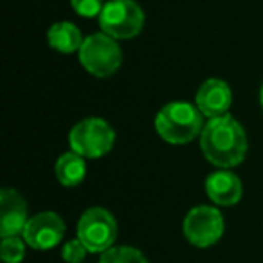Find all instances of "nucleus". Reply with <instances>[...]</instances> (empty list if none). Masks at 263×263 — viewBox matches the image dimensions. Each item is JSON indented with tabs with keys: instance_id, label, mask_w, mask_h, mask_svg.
<instances>
[{
	"instance_id": "nucleus-1",
	"label": "nucleus",
	"mask_w": 263,
	"mask_h": 263,
	"mask_svg": "<svg viewBox=\"0 0 263 263\" xmlns=\"http://www.w3.org/2000/svg\"><path fill=\"white\" fill-rule=\"evenodd\" d=\"M200 150L218 170H231L241 164L247 155V136L243 126L229 114L209 119L200 134Z\"/></svg>"
},
{
	"instance_id": "nucleus-2",
	"label": "nucleus",
	"mask_w": 263,
	"mask_h": 263,
	"mask_svg": "<svg viewBox=\"0 0 263 263\" xmlns=\"http://www.w3.org/2000/svg\"><path fill=\"white\" fill-rule=\"evenodd\" d=\"M204 130L202 112L197 106L184 101L164 105L155 116V132L170 144H187Z\"/></svg>"
},
{
	"instance_id": "nucleus-3",
	"label": "nucleus",
	"mask_w": 263,
	"mask_h": 263,
	"mask_svg": "<svg viewBox=\"0 0 263 263\" xmlns=\"http://www.w3.org/2000/svg\"><path fill=\"white\" fill-rule=\"evenodd\" d=\"M116 143V132L101 117H87L69 132V146L83 159H99Z\"/></svg>"
},
{
	"instance_id": "nucleus-4",
	"label": "nucleus",
	"mask_w": 263,
	"mask_h": 263,
	"mask_svg": "<svg viewBox=\"0 0 263 263\" xmlns=\"http://www.w3.org/2000/svg\"><path fill=\"white\" fill-rule=\"evenodd\" d=\"M76 238L92 254H103L114 247L117 238V220L105 208H88L78 220Z\"/></svg>"
},
{
	"instance_id": "nucleus-5",
	"label": "nucleus",
	"mask_w": 263,
	"mask_h": 263,
	"mask_svg": "<svg viewBox=\"0 0 263 263\" xmlns=\"http://www.w3.org/2000/svg\"><path fill=\"white\" fill-rule=\"evenodd\" d=\"M98 20L101 33L114 40H130L143 31L144 11L136 0H108Z\"/></svg>"
},
{
	"instance_id": "nucleus-6",
	"label": "nucleus",
	"mask_w": 263,
	"mask_h": 263,
	"mask_svg": "<svg viewBox=\"0 0 263 263\" xmlns=\"http://www.w3.org/2000/svg\"><path fill=\"white\" fill-rule=\"evenodd\" d=\"M80 63L92 76L108 78L119 70L123 63V51L112 36L96 33L83 40L80 49Z\"/></svg>"
},
{
	"instance_id": "nucleus-7",
	"label": "nucleus",
	"mask_w": 263,
	"mask_h": 263,
	"mask_svg": "<svg viewBox=\"0 0 263 263\" xmlns=\"http://www.w3.org/2000/svg\"><path fill=\"white\" fill-rule=\"evenodd\" d=\"M223 216L213 205H197L184 216L182 233L191 245L198 249H208L218 243L223 236Z\"/></svg>"
},
{
	"instance_id": "nucleus-8",
	"label": "nucleus",
	"mask_w": 263,
	"mask_h": 263,
	"mask_svg": "<svg viewBox=\"0 0 263 263\" xmlns=\"http://www.w3.org/2000/svg\"><path fill=\"white\" fill-rule=\"evenodd\" d=\"M65 222L54 211L36 213L26 223L22 238L34 251H51L65 236Z\"/></svg>"
},
{
	"instance_id": "nucleus-9",
	"label": "nucleus",
	"mask_w": 263,
	"mask_h": 263,
	"mask_svg": "<svg viewBox=\"0 0 263 263\" xmlns=\"http://www.w3.org/2000/svg\"><path fill=\"white\" fill-rule=\"evenodd\" d=\"M29 218L27 202L18 191L13 187L0 191V236H22Z\"/></svg>"
},
{
	"instance_id": "nucleus-10",
	"label": "nucleus",
	"mask_w": 263,
	"mask_h": 263,
	"mask_svg": "<svg viewBox=\"0 0 263 263\" xmlns=\"http://www.w3.org/2000/svg\"><path fill=\"white\" fill-rule=\"evenodd\" d=\"M195 99H197V108L202 112V116L215 119L229 112L231 103H233V92L223 80L211 78L198 87Z\"/></svg>"
},
{
	"instance_id": "nucleus-11",
	"label": "nucleus",
	"mask_w": 263,
	"mask_h": 263,
	"mask_svg": "<svg viewBox=\"0 0 263 263\" xmlns=\"http://www.w3.org/2000/svg\"><path fill=\"white\" fill-rule=\"evenodd\" d=\"M205 193L213 204L231 208L241 200L243 186L236 173L231 170H218L205 179Z\"/></svg>"
},
{
	"instance_id": "nucleus-12",
	"label": "nucleus",
	"mask_w": 263,
	"mask_h": 263,
	"mask_svg": "<svg viewBox=\"0 0 263 263\" xmlns=\"http://www.w3.org/2000/svg\"><path fill=\"white\" fill-rule=\"evenodd\" d=\"M83 34L74 26L72 22H56L49 27L47 42L54 51L62 54H70V52H80L83 45Z\"/></svg>"
},
{
	"instance_id": "nucleus-13",
	"label": "nucleus",
	"mask_w": 263,
	"mask_h": 263,
	"mask_svg": "<svg viewBox=\"0 0 263 263\" xmlns=\"http://www.w3.org/2000/svg\"><path fill=\"white\" fill-rule=\"evenodd\" d=\"M54 175L58 182L65 187H76L87 177V162L76 152H67L60 155L54 164Z\"/></svg>"
},
{
	"instance_id": "nucleus-14",
	"label": "nucleus",
	"mask_w": 263,
	"mask_h": 263,
	"mask_svg": "<svg viewBox=\"0 0 263 263\" xmlns=\"http://www.w3.org/2000/svg\"><path fill=\"white\" fill-rule=\"evenodd\" d=\"M98 263H148V258L132 245H114L103 252Z\"/></svg>"
},
{
	"instance_id": "nucleus-15",
	"label": "nucleus",
	"mask_w": 263,
	"mask_h": 263,
	"mask_svg": "<svg viewBox=\"0 0 263 263\" xmlns=\"http://www.w3.org/2000/svg\"><path fill=\"white\" fill-rule=\"evenodd\" d=\"M26 241L22 236L2 238L0 241V258L4 263H22L26 258Z\"/></svg>"
},
{
	"instance_id": "nucleus-16",
	"label": "nucleus",
	"mask_w": 263,
	"mask_h": 263,
	"mask_svg": "<svg viewBox=\"0 0 263 263\" xmlns=\"http://www.w3.org/2000/svg\"><path fill=\"white\" fill-rule=\"evenodd\" d=\"M105 4V0H70V8L83 18H94V16L99 18Z\"/></svg>"
},
{
	"instance_id": "nucleus-17",
	"label": "nucleus",
	"mask_w": 263,
	"mask_h": 263,
	"mask_svg": "<svg viewBox=\"0 0 263 263\" xmlns=\"http://www.w3.org/2000/svg\"><path fill=\"white\" fill-rule=\"evenodd\" d=\"M87 252V247L78 238H74V240H69L62 247V258L65 263H83Z\"/></svg>"
},
{
	"instance_id": "nucleus-18",
	"label": "nucleus",
	"mask_w": 263,
	"mask_h": 263,
	"mask_svg": "<svg viewBox=\"0 0 263 263\" xmlns=\"http://www.w3.org/2000/svg\"><path fill=\"white\" fill-rule=\"evenodd\" d=\"M259 103H261V108H263V85H261V90H259Z\"/></svg>"
}]
</instances>
